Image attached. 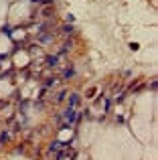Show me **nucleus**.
<instances>
[{
  "label": "nucleus",
  "mask_w": 158,
  "mask_h": 160,
  "mask_svg": "<svg viewBox=\"0 0 158 160\" xmlns=\"http://www.w3.org/2000/svg\"><path fill=\"white\" fill-rule=\"evenodd\" d=\"M59 120L63 122L65 126H71V124H75L77 120H79V114L73 109V107H67L65 111H61V116H59Z\"/></svg>",
  "instance_id": "obj_1"
},
{
  "label": "nucleus",
  "mask_w": 158,
  "mask_h": 160,
  "mask_svg": "<svg viewBox=\"0 0 158 160\" xmlns=\"http://www.w3.org/2000/svg\"><path fill=\"white\" fill-rule=\"evenodd\" d=\"M65 148H67V144H63V142H53L51 146H49V154H51V156H57V154H59L61 150H65Z\"/></svg>",
  "instance_id": "obj_2"
},
{
  "label": "nucleus",
  "mask_w": 158,
  "mask_h": 160,
  "mask_svg": "<svg viewBox=\"0 0 158 160\" xmlns=\"http://www.w3.org/2000/svg\"><path fill=\"white\" fill-rule=\"evenodd\" d=\"M79 104H81V95H79V93H71V95H69V107L75 109Z\"/></svg>",
  "instance_id": "obj_3"
},
{
  "label": "nucleus",
  "mask_w": 158,
  "mask_h": 160,
  "mask_svg": "<svg viewBox=\"0 0 158 160\" xmlns=\"http://www.w3.org/2000/svg\"><path fill=\"white\" fill-rule=\"evenodd\" d=\"M10 140V134L8 132H0V144H6Z\"/></svg>",
  "instance_id": "obj_4"
},
{
  "label": "nucleus",
  "mask_w": 158,
  "mask_h": 160,
  "mask_svg": "<svg viewBox=\"0 0 158 160\" xmlns=\"http://www.w3.org/2000/svg\"><path fill=\"white\" fill-rule=\"evenodd\" d=\"M39 41H41V43H51L53 35H41V36H39Z\"/></svg>",
  "instance_id": "obj_5"
},
{
  "label": "nucleus",
  "mask_w": 158,
  "mask_h": 160,
  "mask_svg": "<svg viewBox=\"0 0 158 160\" xmlns=\"http://www.w3.org/2000/svg\"><path fill=\"white\" fill-rule=\"evenodd\" d=\"M57 61H59V57H57V55H55V57H49V59H47V65H49V67H55V63H57Z\"/></svg>",
  "instance_id": "obj_6"
},
{
  "label": "nucleus",
  "mask_w": 158,
  "mask_h": 160,
  "mask_svg": "<svg viewBox=\"0 0 158 160\" xmlns=\"http://www.w3.org/2000/svg\"><path fill=\"white\" fill-rule=\"evenodd\" d=\"M57 81H59V79H55V77H53V79H49V81L45 83V87H55V85H57Z\"/></svg>",
  "instance_id": "obj_7"
},
{
  "label": "nucleus",
  "mask_w": 158,
  "mask_h": 160,
  "mask_svg": "<svg viewBox=\"0 0 158 160\" xmlns=\"http://www.w3.org/2000/svg\"><path fill=\"white\" fill-rule=\"evenodd\" d=\"M63 99H65V91H59V95L55 97V101L59 104V101H63Z\"/></svg>",
  "instance_id": "obj_8"
},
{
  "label": "nucleus",
  "mask_w": 158,
  "mask_h": 160,
  "mask_svg": "<svg viewBox=\"0 0 158 160\" xmlns=\"http://www.w3.org/2000/svg\"><path fill=\"white\" fill-rule=\"evenodd\" d=\"M71 75H73V69H71V67H69V69H65V71H63V77H65V79H69Z\"/></svg>",
  "instance_id": "obj_9"
},
{
  "label": "nucleus",
  "mask_w": 158,
  "mask_h": 160,
  "mask_svg": "<svg viewBox=\"0 0 158 160\" xmlns=\"http://www.w3.org/2000/svg\"><path fill=\"white\" fill-rule=\"evenodd\" d=\"M71 33H73L71 26H63V35H71Z\"/></svg>",
  "instance_id": "obj_10"
}]
</instances>
